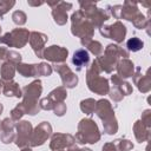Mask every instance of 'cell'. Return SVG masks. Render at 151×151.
Segmentation results:
<instances>
[{
  "label": "cell",
  "mask_w": 151,
  "mask_h": 151,
  "mask_svg": "<svg viewBox=\"0 0 151 151\" xmlns=\"http://www.w3.org/2000/svg\"><path fill=\"white\" fill-rule=\"evenodd\" d=\"M80 127H84V130H86V133H77L76 139L80 143V144H85V143H97V140L99 139V131L97 129V125L90 120V119H83L80 122Z\"/></svg>",
  "instance_id": "obj_1"
},
{
  "label": "cell",
  "mask_w": 151,
  "mask_h": 151,
  "mask_svg": "<svg viewBox=\"0 0 151 151\" xmlns=\"http://www.w3.org/2000/svg\"><path fill=\"white\" fill-rule=\"evenodd\" d=\"M41 92V86H40V81L37 80L34 83H32L31 85L25 87V101L22 104H26L27 101L29 103V106L27 107L26 112H28L29 114H35V112L39 110V107L35 105V99L39 97Z\"/></svg>",
  "instance_id": "obj_2"
},
{
  "label": "cell",
  "mask_w": 151,
  "mask_h": 151,
  "mask_svg": "<svg viewBox=\"0 0 151 151\" xmlns=\"http://www.w3.org/2000/svg\"><path fill=\"white\" fill-rule=\"evenodd\" d=\"M28 40V32L26 29H14L12 31L11 33H7L5 34L0 41L1 42H5L9 46H15V47H21L26 44V41Z\"/></svg>",
  "instance_id": "obj_3"
},
{
  "label": "cell",
  "mask_w": 151,
  "mask_h": 151,
  "mask_svg": "<svg viewBox=\"0 0 151 151\" xmlns=\"http://www.w3.org/2000/svg\"><path fill=\"white\" fill-rule=\"evenodd\" d=\"M101 34L107 37V38H111L116 41H122L125 37V33H126V29H125V26L122 25L120 22H116L114 25L112 26H109V27H103L100 29Z\"/></svg>",
  "instance_id": "obj_4"
},
{
  "label": "cell",
  "mask_w": 151,
  "mask_h": 151,
  "mask_svg": "<svg viewBox=\"0 0 151 151\" xmlns=\"http://www.w3.org/2000/svg\"><path fill=\"white\" fill-rule=\"evenodd\" d=\"M50 134H51V126H50V124L46 123V122H42V124H40L35 129V131L33 133V137L31 139V142H32L31 144L32 145H40V144H42L45 142V139Z\"/></svg>",
  "instance_id": "obj_5"
},
{
  "label": "cell",
  "mask_w": 151,
  "mask_h": 151,
  "mask_svg": "<svg viewBox=\"0 0 151 151\" xmlns=\"http://www.w3.org/2000/svg\"><path fill=\"white\" fill-rule=\"evenodd\" d=\"M66 57H67V50L61 48L59 46H51L42 54V58H46L52 61H64Z\"/></svg>",
  "instance_id": "obj_6"
},
{
  "label": "cell",
  "mask_w": 151,
  "mask_h": 151,
  "mask_svg": "<svg viewBox=\"0 0 151 151\" xmlns=\"http://www.w3.org/2000/svg\"><path fill=\"white\" fill-rule=\"evenodd\" d=\"M47 40V37L45 34H41V33H37V32H33L31 34V45L35 52V54L39 57V58H42V53H41V50H42V46L45 44V41Z\"/></svg>",
  "instance_id": "obj_7"
},
{
  "label": "cell",
  "mask_w": 151,
  "mask_h": 151,
  "mask_svg": "<svg viewBox=\"0 0 151 151\" xmlns=\"http://www.w3.org/2000/svg\"><path fill=\"white\" fill-rule=\"evenodd\" d=\"M58 5H59V6H58L57 8H54V9H53L52 14H53V17H54V20H55L59 25H63V24H65V22H66V20H67L66 11H67L68 8H71V7H72V4L59 2Z\"/></svg>",
  "instance_id": "obj_8"
},
{
  "label": "cell",
  "mask_w": 151,
  "mask_h": 151,
  "mask_svg": "<svg viewBox=\"0 0 151 151\" xmlns=\"http://www.w3.org/2000/svg\"><path fill=\"white\" fill-rule=\"evenodd\" d=\"M31 124L28 122H21L18 125V132H19V137L17 139V145L19 146H24L26 144V142L28 140L29 133H31Z\"/></svg>",
  "instance_id": "obj_9"
},
{
  "label": "cell",
  "mask_w": 151,
  "mask_h": 151,
  "mask_svg": "<svg viewBox=\"0 0 151 151\" xmlns=\"http://www.w3.org/2000/svg\"><path fill=\"white\" fill-rule=\"evenodd\" d=\"M88 59H90L88 53H87L85 50H78V51L74 53L72 61H73V64L78 67V70H80L81 66H84V65L87 64Z\"/></svg>",
  "instance_id": "obj_10"
},
{
  "label": "cell",
  "mask_w": 151,
  "mask_h": 151,
  "mask_svg": "<svg viewBox=\"0 0 151 151\" xmlns=\"http://www.w3.org/2000/svg\"><path fill=\"white\" fill-rule=\"evenodd\" d=\"M4 93L6 96H15V97H20L21 96V91H20L19 85L17 83L6 84L5 87H4Z\"/></svg>",
  "instance_id": "obj_11"
},
{
  "label": "cell",
  "mask_w": 151,
  "mask_h": 151,
  "mask_svg": "<svg viewBox=\"0 0 151 151\" xmlns=\"http://www.w3.org/2000/svg\"><path fill=\"white\" fill-rule=\"evenodd\" d=\"M1 76L4 80H9L13 78L14 76V66L11 63H6L2 66V71H1Z\"/></svg>",
  "instance_id": "obj_12"
},
{
  "label": "cell",
  "mask_w": 151,
  "mask_h": 151,
  "mask_svg": "<svg viewBox=\"0 0 151 151\" xmlns=\"http://www.w3.org/2000/svg\"><path fill=\"white\" fill-rule=\"evenodd\" d=\"M127 61H129V60H124V61H122L123 66H122V65H118V72H119L120 77H124V78H126V77H130V76H131V73H132L133 64H132V65H130L129 67H126V65H127Z\"/></svg>",
  "instance_id": "obj_13"
},
{
  "label": "cell",
  "mask_w": 151,
  "mask_h": 151,
  "mask_svg": "<svg viewBox=\"0 0 151 151\" xmlns=\"http://www.w3.org/2000/svg\"><path fill=\"white\" fill-rule=\"evenodd\" d=\"M127 47L131 51H138V50H140L143 47V41H140L137 38H132V39H130L127 41Z\"/></svg>",
  "instance_id": "obj_14"
},
{
  "label": "cell",
  "mask_w": 151,
  "mask_h": 151,
  "mask_svg": "<svg viewBox=\"0 0 151 151\" xmlns=\"http://www.w3.org/2000/svg\"><path fill=\"white\" fill-rule=\"evenodd\" d=\"M96 101L92 100V99H87L86 101H81V110L85 112V113H91L93 110H94V104Z\"/></svg>",
  "instance_id": "obj_15"
},
{
  "label": "cell",
  "mask_w": 151,
  "mask_h": 151,
  "mask_svg": "<svg viewBox=\"0 0 151 151\" xmlns=\"http://www.w3.org/2000/svg\"><path fill=\"white\" fill-rule=\"evenodd\" d=\"M13 21L15 24H19V25H22L26 22V15L24 12L21 11H17L13 13Z\"/></svg>",
  "instance_id": "obj_16"
},
{
  "label": "cell",
  "mask_w": 151,
  "mask_h": 151,
  "mask_svg": "<svg viewBox=\"0 0 151 151\" xmlns=\"http://www.w3.org/2000/svg\"><path fill=\"white\" fill-rule=\"evenodd\" d=\"M90 50L94 53V54H99L100 52H101V46H100V44L99 42H97V41H94V42H92L91 45H90Z\"/></svg>",
  "instance_id": "obj_17"
},
{
  "label": "cell",
  "mask_w": 151,
  "mask_h": 151,
  "mask_svg": "<svg viewBox=\"0 0 151 151\" xmlns=\"http://www.w3.org/2000/svg\"><path fill=\"white\" fill-rule=\"evenodd\" d=\"M65 111H66V106H65L63 103H60V104H57V107L54 109V112H55V114H58V116H63V114L65 113Z\"/></svg>",
  "instance_id": "obj_18"
},
{
  "label": "cell",
  "mask_w": 151,
  "mask_h": 151,
  "mask_svg": "<svg viewBox=\"0 0 151 151\" xmlns=\"http://www.w3.org/2000/svg\"><path fill=\"white\" fill-rule=\"evenodd\" d=\"M131 147H132V144L129 143V140H123V143L119 145V150H123V151H126Z\"/></svg>",
  "instance_id": "obj_19"
},
{
  "label": "cell",
  "mask_w": 151,
  "mask_h": 151,
  "mask_svg": "<svg viewBox=\"0 0 151 151\" xmlns=\"http://www.w3.org/2000/svg\"><path fill=\"white\" fill-rule=\"evenodd\" d=\"M103 151H114V145L113 144H106L103 147Z\"/></svg>",
  "instance_id": "obj_20"
},
{
  "label": "cell",
  "mask_w": 151,
  "mask_h": 151,
  "mask_svg": "<svg viewBox=\"0 0 151 151\" xmlns=\"http://www.w3.org/2000/svg\"><path fill=\"white\" fill-rule=\"evenodd\" d=\"M1 111H2V105L0 104V113H1Z\"/></svg>",
  "instance_id": "obj_21"
},
{
  "label": "cell",
  "mask_w": 151,
  "mask_h": 151,
  "mask_svg": "<svg viewBox=\"0 0 151 151\" xmlns=\"http://www.w3.org/2000/svg\"><path fill=\"white\" fill-rule=\"evenodd\" d=\"M81 151H91L90 149H84V150H81Z\"/></svg>",
  "instance_id": "obj_22"
},
{
  "label": "cell",
  "mask_w": 151,
  "mask_h": 151,
  "mask_svg": "<svg viewBox=\"0 0 151 151\" xmlns=\"http://www.w3.org/2000/svg\"><path fill=\"white\" fill-rule=\"evenodd\" d=\"M22 151H31V150H29V149H28V150H22Z\"/></svg>",
  "instance_id": "obj_23"
},
{
  "label": "cell",
  "mask_w": 151,
  "mask_h": 151,
  "mask_svg": "<svg viewBox=\"0 0 151 151\" xmlns=\"http://www.w3.org/2000/svg\"><path fill=\"white\" fill-rule=\"evenodd\" d=\"M0 31H1V28H0Z\"/></svg>",
  "instance_id": "obj_24"
},
{
  "label": "cell",
  "mask_w": 151,
  "mask_h": 151,
  "mask_svg": "<svg viewBox=\"0 0 151 151\" xmlns=\"http://www.w3.org/2000/svg\"><path fill=\"white\" fill-rule=\"evenodd\" d=\"M0 15H1V13H0Z\"/></svg>",
  "instance_id": "obj_25"
}]
</instances>
